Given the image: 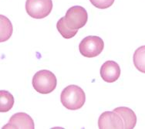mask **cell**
<instances>
[{
	"mask_svg": "<svg viewBox=\"0 0 145 129\" xmlns=\"http://www.w3.org/2000/svg\"><path fill=\"white\" fill-rule=\"evenodd\" d=\"M62 104L68 110L80 109L86 101V95L83 89L77 85H69L63 90L60 95Z\"/></svg>",
	"mask_w": 145,
	"mask_h": 129,
	"instance_id": "cell-1",
	"label": "cell"
},
{
	"mask_svg": "<svg viewBox=\"0 0 145 129\" xmlns=\"http://www.w3.org/2000/svg\"><path fill=\"white\" fill-rule=\"evenodd\" d=\"M32 84L37 92L47 94L56 89L57 79L53 72L47 70H42L35 73Z\"/></svg>",
	"mask_w": 145,
	"mask_h": 129,
	"instance_id": "cell-2",
	"label": "cell"
},
{
	"mask_svg": "<svg viewBox=\"0 0 145 129\" xmlns=\"http://www.w3.org/2000/svg\"><path fill=\"white\" fill-rule=\"evenodd\" d=\"M104 48V42L97 36H88L79 44L80 53L85 57L93 58L99 56Z\"/></svg>",
	"mask_w": 145,
	"mask_h": 129,
	"instance_id": "cell-3",
	"label": "cell"
},
{
	"mask_svg": "<svg viewBox=\"0 0 145 129\" xmlns=\"http://www.w3.org/2000/svg\"><path fill=\"white\" fill-rule=\"evenodd\" d=\"M53 9L52 0H26L25 10L34 19H43L50 14Z\"/></svg>",
	"mask_w": 145,
	"mask_h": 129,
	"instance_id": "cell-4",
	"label": "cell"
},
{
	"mask_svg": "<svg viewBox=\"0 0 145 129\" xmlns=\"http://www.w3.org/2000/svg\"><path fill=\"white\" fill-rule=\"evenodd\" d=\"M67 25L72 29H80L86 25L88 20L87 10L80 6L70 7L64 16Z\"/></svg>",
	"mask_w": 145,
	"mask_h": 129,
	"instance_id": "cell-5",
	"label": "cell"
},
{
	"mask_svg": "<svg viewBox=\"0 0 145 129\" xmlns=\"http://www.w3.org/2000/svg\"><path fill=\"white\" fill-rule=\"evenodd\" d=\"M98 128L100 129H123L124 123L122 118L115 111H105L98 119Z\"/></svg>",
	"mask_w": 145,
	"mask_h": 129,
	"instance_id": "cell-6",
	"label": "cell"
},
{
	"mask_svg": "<svg viewBox=\"0 0 145 129\" xmlns=\"http://www.w3.org/2000/svg\"><path fill=\"white\" fill-rule=\"evenodd\" d=\"M3 129L7 128H28L34 129V121L26 113L19 112L12 116L8 123L3 126Z\"/></svg>",
	"mask_w": 145,
	"mask_h": 129,
	"instance_id": "cell-7",
	"label": "cell"
},
{
	"mask_svg": "<svg viewBox=\"0 0 145 129\" xmlns=\"http://www.w3.org/2000/svg\"><path fill=\"white\" fill-rule=\"evenodd\" d=\"M120 66L114 60H107L101 66V78L106 83L117 81L120 76Z\"/></svg>",
	"mask_w": 145,
	"mask_h": 129,
	"instance_id": "cell-8",
	"label": "cell"
},
{
	"mask_svg": "<svg viewBox=\"0 0 145 129\" xmlns=\"http://www.w3.org/2000/svg\"><path fill=\"white\" fill-rule=\"evenodd\" d=\"M122 118L124 123V128L133 129L137 124V116L133 110L127 107H119L114 109Z\"/></svg>",
	"mask_w": 145,
	"mask_h": 129,
	"instance_id": "cell-9",
	"label": "cell"
},
{
	"mask_svg": "<svg viewBox=\"0 0 145 129\" xmlns=\"http://www.w3.org/2000/svg\"><path fill=\"white\" fill-rule=\"evenodd\" d=\"M14 105V98L11 93L7 90L0 91V111L7 112Z\"/></svg>",
	"mask_w": 145,
	"mask_h": 129,
	"instance_id": "cell-10",
	"label": "cell"
},
{
	"mask_svg": "<svg viewBox=\"0 0 145 129\" xmlns=\"http://www.w3.org/2000/svg\"><path fill=\"white\" fill-rule=\"evenodd\" d=\"M133 61L135 67L140 72L145 73V46H140L135 50Z\"/></svg>",
	"mask_w": 145,
	"mask_h": 129,
	"instance_id": "cell-11",
	"label": "cell"
},
{
	"mask_svg": "<svg viewBox=\"0 0 145 129\" xmlns=\"http://www.w3.org/2000/svg\"><path fill=\"white\" fill-rule=\"evenodd\" d=\"M12 33V26L10 20L8 18L1 15V39L0 41L3 43L7 41Z\"/></svg>",
	"mask_w": 145,
	"mask_h": 129,
	"instance_id": "cell-12",
	"label": "cell"
},
{
	"mask_svg": "<svg viewBox=\"0 0 145 129\" xmlns=\"http://www.w3.org/2000/svg\"><path fill=\"white\" fill-rule=\"evenodd\" d=\"M56 28L58 29L59 33L62 35V37L65 39H71L75 37L76 34L78 32V29H72L67 25L64 17L58 20L56 23Z\"/></svg>",
	"mask_w": 145,
	"mask_h": 129,
	"instance_id": "cell-13",
	"label": "cell"
},
{
	"mask_svg": "<svg viewBox=\"0 0 145 129\" xmlns=\"http://www.w3.org/2000/svg\"><path fill=\"white\" fill-rule=\"evenodd\" d=\"M92 5L101 9H107L114 4L115 0H89Z\"/></svg>",
	"mask_w": 145,
	"mask_h": 129,
	"instance_id": "cell-14",
	"label": "cell"
}]
</instances>
